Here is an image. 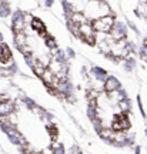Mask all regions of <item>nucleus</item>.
Instances as JSON below:
<instances>
[{"mask_svg":"<svg viewBox=\"0 0 147 154\" xmlns=\"http://www.w3.org/2000/svg\"><path fill=\"white\" fill-rule=\"evenodd\" d=\"M92 26L96 33H109V32H111V29L114 26V19L111 16L100 17V19H96L92 23Z\"/></svg>","mask_w":147,"mask_h":154,"instance_id":"obj_1","label":"nucleus"},{"mask_svg":"<svg viewBox=\"0 0 147 154\" xmlns=\"http://www.w3.org/2000/svg\"><path fill=\"white\" fill-rule=\"evenodd\" d=\"M117 87H119V83H117V80L113 79V77H110V79H107V80L104 82V88H106V91H107V93L116 91Z\"/></svg>","mask_w":147,"mask_h":154,"instance_id":"obj_2","label":"nucleus"},{"mask_svg":"<svg viewBox=\"0 0 147 154\" xmlns=\"http://www.w3.org/2000/svg\"><path fill=\"white\" fill-rule=\"evenodd\" d=\"M30 154H40V153H36V151H33V153H30Z\"/></svg>","mask_w":147,"mask_h":154,"instance_id":"obj_3","label":"nucleus"}]
</instances>
